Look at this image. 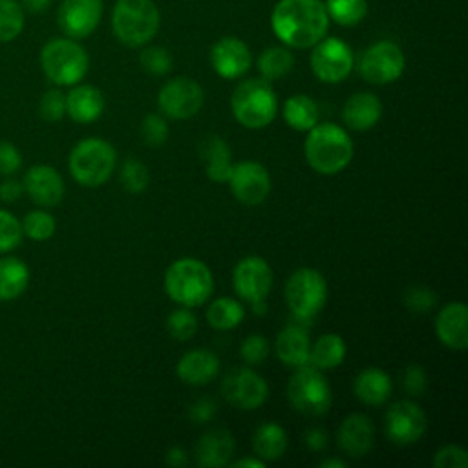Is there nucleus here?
I'll list each match as a JSON object with an SVG mask.
<instances>
[{
  "label": "nucleus",
  "instance_id": "f257e3e1",
  "mask_svg": "<svg viewBox=\"0 0 468 468\" xmlns=\"http://www.w3.org/2000/svg\"><path fill=\"white\" fill-rule=\"evenodd\" d=\"M271 27L287 48L307 49L327 35L329 16L322 0H280L271 13Z\"/></svg>",
  "mask_w": 468,
  "mask_h": 468
},
{
  "label": "nucleus",
  "instance_id": "f03ea898",
  "mask_svg": "<svg viewBox=\"0 0 468 468\" xmlns=\"http://www.w3.org/2000/svg\"><path fill=\"white\" fill-rule=\"evenodd\" d=\"M353 154L351 135L335 122H316L307 132L303 155L307 165L322 176L342 172L351 163Z\"/></svg>",
  "mask_w": 468,
  "mask_h": 468
},
{
  "label": "nucleus",
  "instance_id": "7ed1b4c3",
  "mask_svg": "<svg viewBox=\"0 0 468 468\" xmlns=\"http://www.w3.org/2000/svg\"><path fill=\"white\" fill-rule=\"evenodd\" d=\"M165 291L177 305L199 307L214 291V276L205 261L190 256L179 258L165 272Z\"/></svg>",
  "mask_w": 468,
  "mask_h": 468
},
{
  "label": "nucleus",
  "instance_id": "20e7f679",
  "mask_svg": "<svg viewBox=\"0 0 468 468\" xmlns=\"http://www.w3.org/2000/svg\"><path fill=\"white\" fill-rule=\"evenodd\" d=\"M230 110L241 126L260 130L274 121L278 112V97L269 80L261 77L245 79L232 91Z\"/></svg>",
  "mask_w": 468,
  "mask_h": 468
},
{
  "label": "nucleus",
  "instance_id": "39448f33",
  "mask_svg": "<svg viewBox=\"0 0 468 468\" xmlns=\"http://www.w3.org/2000/svg\"><path fill=\"white\" fill-rule=\"evenodd\" d=\"M161 26V15L154 0H117L112 11V31L128 48L148 44Z\"/></svg>",
  "mask_w": 468,
  "mask_h": 468
},
{
  "label": "nucleus",
  "instance_id": "423d86ee",
  "mask_svg": "<svg viewBox=\"0 0 468 468\" xmlns=\"http://www.w3.org/2000/svg\"><path fill=\"white\" fill-rule=\"evenodd\" d=\"M117 154L112 143L101 137H86L69 152L68 168L73 179L82 186H101L115 170Z\"/></svg>",
  "mask_w": 468,
  "mask_h": 468
},
{
  "label": "nucleus",
  "instance_id": "0eeeda50",
  "mask_svg": "<svg viewBox=\"0 0 468 468\" xmlns=\"http://www.w3.org/2000/svg\"><path fill=\"white\" fill-rule=\"evenodd\" d=\"M40 66L44 75L57 86L79 84L90 68L86 49L69 37L51 38L40 51Z\"/></svg>",
  "mask_w": 468,
  "mask_h": 468
},
{
  "label": "nucleus",
  "instance_id": "6e6552de",
  "mask_svg": "<svg viewBox=\"0 0 468 468\" xmlns=\"http://www.w3.org/2000/svg\"><path fill=\"white\" fill-rule=\"evenodd\" d=\"M283 296L289 311L298 322H311L325 305V278L313 267H300L287 278Z\"/></svg>",
  "mask_w": 468,
  "mask_h": 468
},
{
  "label": "nucleus",
  "instance_id": "1a4fd4ad",
  "mask_svg": "<svg viewBox=\"0 0 468 468\" xmlns=\"http://www.w3.org/2000/svg\"><path fill=\"white\" fill-rule=\"evenodd\" d=\"M287 399L298 413L320 417L329 411L333 391L324 373L318 367L305 364L294 367V373L287 382Z\"/></svg>",
  "mask_w": 468,
  "mask_h": 468
},
{
  "label": "nucleus",
  "instance_id": "9d476101",
  "mask_svg": "<svg viewBox=\"0 0 468 468\" xmlns=\"http://www.w3.org/2000/svg\"><path fill=\"white\" fill-rule=\"evenodd\" d=\"M406 68L402 49L391 40H378L371 44L358 57L356 69L360 77L369 84L395 82Z\"/></svg>",
  "mask_w": 468,
  "mask_h": 468
},
{
  "label": "nucleus",
  "instance_id": "9b49d317",
  "mask_svg": "<svg viewBox=\"0 0 468 468\" xmlns=\"http://www.w3.org/2000/svg\"><path fill=\"white\" fill-rule=\"evenodd\" d=\"M309 62L318 80L325 84H336L349 77L355 64V57L351 48L344 40L336 37H324L320 42L313 46Z\"/></svg>",
  "mask_w": 468,
  "mask_h": 468
},
{
  "label": "nucleus",
  "instance_id": "f8f14e48",
  "mask_svg": "<svg viewBox=\"0 0 468 468\" xmlns=\"http://www.w3.org/2000/svg\"><path fill=\"white\" fill-rule=\"evenodd\" d=\"M221 395L230 406L241 411H252L258 410L267 400L269 386L260 373L247 366H241L230 369L223 377Z\"/></svg>",
  "mask_w": 468,
  "mask_h": 468
},
{
  "label": "nucleus",
  "instance_id": "ddd939ff",
  "mask_svg": "<svg viewBox=\"0 0 468 468\" xmlns=\"http://www.w3.org/2000/svg\"><path fill=\"white\" fill-rule=\"evenodd\" d=\"M205 102L199 82L188 77H176L163 84L157 93V106L165 117L185 121L194 117Z\"/></svg>",
  "mask_w": 468,
  "mask_h": 468
},
{
  "label": "nucleus",
  "instance_id": "4468645a",
  "mask_svg": "<svg viewBox=\"0 0 468 468\" xmlns=\"http://www.w3.org/2000/svg\"><path fill=\"white\" fill-rule=\"evenodd\" d=\"M426 431V413L413 400L393 402L384 415V433L397 446L415 444Z\"/></svg>",
  "mask_w": 468,
  "mask_h": 468
},
{
  "label": "nucleus",
  "instance_id": "2eb2a0df",
  "mask_svg": "<svg viewBox=\"0 0 468 468\" xmlns=\"http://www.w3.org/2000/svg\"><path fill=\"white\" fill-rule=\"evenodd\" d=\"M232 285L250 305L265 302L272 289V269L261 256H245L232 271Z\"/></svg>",
  "mask_w": 468,
  "mask_h": 468
},
{
  "label": "nucleus",
  "instance_id": "dca6fc26",
  "mask_svg": "<svg viewBox=\"0 0 468 468\" xmlns=\"http://www.w3.org/2000/svg\"><path fill=\"white\" fill-rule=\"evenodd\" d=\"M227 185L239 203L256 207L263 203L271 192V176L258 161H239L232 165Z\"/></svg>",
  "mask_w": 468,
  "mask_h": 468
},
{
  "label": "nucleus",
  "instance_id": "f3484780",
  "mask_svg": "<svg viewBox=\"0 0 468 468\" xmlns=\"http://www.w3.org/2000/svg\"><path fill=\"white\" fill-rule=\"evenodd\" d=\"M102 7V0H62L57 11L60 31L73 40L90 37L101 22Z\"/></svg>",
  "mask_w": 468,
  "mask_h": 468
},
{
  "label": "nucleus",
  "instance_id": "a211bd4d",
  "mask_svg": "<svg viewBox=\"0 0 468 468\" xmlns=\"http://www.w3.org/2000/svg\"><path fill=\"white\" fill-rule=\"evenodd\" d=\"M210 64L212 69L221 79H238L243 77L250 64L252 55L249 46L238 37H223L210 48Z\"/></svg>",
  "mask_w": 468,
  "mask_h": 468
},
{
  "label": "nucleus",
  "instance_id": "6ab92c4d",
  "mask_svg": "<svg viewBox=\"0 0 468 468\" xmlns=\"http://www.w3.org/2000/svg\"><path fill=\"white\" fill-rule=\"evenodd\" d=\"M24 192L40 207H57L66 192L64 179L49 165H33L24 176Z\"/></svg>",
  "mask_w": 468,
  "mask_h": 468
},
{
  "label": "nucleus",
  "instance_id": "aec40b11",
  "mask_svg": "<svg viewBox=\"0 0 468 468\" xmlns=\"http://www.w3.org/2000/svg\"><path fill=\"white\" fill-rule=\"evenodd\" d=\"M437 338L453 351L468 347V307L464 302H450L435 318Z\"/></svg>",
  "mask_w": 468,
  "mask_h": 468
},
{
  "label": "nucleus",
  "instance_id": "412c9836",
  "mask_svg": "<svg viewBox=\"0 0 468 468\" xmlns=\"http://www.w3.org/2000/svg\"><path fill=\"white\" fill-rule=\"evenodd\" d=\"M336 442L349 457H364L375 442V426L366 413H349L338 426Z\"/></svg>",
  "mask_w": 468,
  "mask_h": 468
},
{
  "label": "nucleus",
  "instance_id": "4be33fe9",
  "mask_svg": "<svg viewBox=\"0 0 468 468\" xmlns=\"http://www.w3.org/2000/svg\"><path fill=\"white\" fill-rule=\"evenodd\" d=\"M236 442L227 428L207 430L196 444V463L203 468H221L232 459Z\"/></svg>",
  "mask_w": 468,
  "mask_h": 468
},
{
  "label": "nucleus",
  "instance_id": "5701e85b",
  "mask_svg": "<svg viewBox=\"0 0 468 468\" xmlns=\"http://www.w3.org/2000/svg\"><path fill=\"white\" fill-rule=\"evenodd\" d=\"M380 117H382V102L371 91L353 93L342 108L344 124L353 132L371 130L380 121Z\"/></svg>",
  "mask_w": 468,
  "mask_h": 468
},
{
  "label": "nucleus",
  "instance_id": "b1692460",
  "mask_svg": "<svg viewBox=\"0 0 468 468\" xmlns=\"http://www.w3.org/2000/svg\"><path fill=\"white\" fill-rule=\"evenodd\" d=\"M176 373L188 386H205L218 377L219 358L208 349H192L179 358Z\"/></svg>",
  "mask_w": 468,
  "mask_h": 468
},
{
  "label": "nucleus",
  "instance_id": "393cba45",
  "mask_svg": "<svg viewBox=\"0 0 468 468\" xmlns=\"http://www.w3.org/2000/svg\"><path fill=\"white\" fill-rule=\"evenodd\" d=\"M276 356L291 367H300L309 364V351H311V340L302 325V322L285 325L274 342Z\"/></svg>",
  "mask_w": 468,
  "mask_h": 468
},
{
  "label": "nucleus",
  "instance_id": "a878e982",
  "mask_svg": "<svg viewBox=\"0 0 468 468\" xmlns=\"http://www.w3.org/2000/svg\"><path fill=\"white\" fill-rule=\"evenodd\" d=\"M104 112V95L91 84H75L66 93V113L80 124L97 121Z\"/></svg>",
  "mask_w": 468,
  "mask_h": 468
},
{
  "label": "nucleus",
  "instance_id": "bb28decb",
  "mask_svg": "<svg viewBox=\"0 0 468 468\" xmlns=\"http://www.w3.org/2000/svg\"><path fill=\"white\" fill-rule=\"evenodd\" d=\"M391 377L380 367H364L353 380L355 397L367 406H380L391 397Z\"/></svg>",
  "mask_w": 468,
  "mask_h": 468
},
{
  "label": "nucleus",
  "instance_id": "cd10ccee",
  "mask_svg": "<svg viewBox=\"0 0 468 468\" xmlns=\"http://www.w3.org/2000/svg\"><path fill=\"white\" fill-rule=\"evenodd\" d=\"M201 159L205 161V170L208 179L216 183H227L232 170V155L225 139L219 135H208L199 146Z\"/></svg>",
  "mask_w": 468,
  "mask_h": 468
},
{
  "label": "nucleus",
  "instance_id": "c85d7f7f",
  "mask_svg": "<svg viewBox=\"0 0 468 468\" xmlns=\"http://www.w3.org/2000/svg\"><path fill=\"white\" fill-rule=\"evenodd\" d=\"M287 431L278 422H263L252 433V448L261 461H278L287 452Z\"/></svg>",
  "mask_w": 468,
  "mask_h": 468
},
{
  "label": "nucleus",
  "instance_id": "c756f323",
  "mask_svg": "<svg viewBox=\"0 0 468 468\" xmlns=\"http://www.w3.org/2000/svg\"><path fill=\"white\" fill-rule=\"evenodd\" d=\"M346 342L336 333H325L316 338L314 344H311L309 351V364L318 367L320 371L335 369L338 367L346 358Z\"/></svg>",
  "mask_w": 468,
  "mask_h": 468
},
{
  "label": "nucleus",
  "instance_id": "7c9ffc66",
  "mask_svg": "<svg viewBox=\"0 0 468 468\" xmlns=\"http://www.w3.org/2000/svg\"><path fill=\"white\" fill-rule=\"evenodd\" d=\"M29 283L27 265L15 258H0V302H9L18 298Z\"/></svg>",
  "mask_w": 468,
  "mask_h": 468
},
{
  "label": "nucleus",
  "instance_id": "2f4dec72",
  "mask_svg": "<svg viewBox=\"0 0 468 468\" xmlns=\"http://www.w3.org/2000/svg\"><path fill=\"white\" fill-rule=\"evenodd\" d=\"M282 113L285 122L298 132H309L318 122V117H320L316 102L303 93L289 97L283 102Z\"/></svg>",
  "mask_w": 468,
  "mask_h": 468
},
{
  "label": "nucleus",
  "instance_id": "473e14b6",
  "mask_svg": "<svg viewBox=\"0 0 468 468\" xmlns=\"http://www.w3.org/2000/svg\"><path fill=\"white\" fill-rule=\"evenodd\" d=\"M243 318L245 307L230 296H219L207 307V322L212 329L218 331H230L238 327Z\"/></svg>",
  "mask_w": 468,
  "mask_h": 468
},
{
  "label": "nucleus",
  "instance_id": "72a5a7b5",
  "mask_svg": "<svg viewBox=\"0 0 468 468\" xmlns=\"http://www.w3.org/2000/svg\"><path fill=\"white\" fill-rule=\"evenodd\" d=\"M256 66H258L261 79L272 82V80H278V79H283L285 75H289V71L294 66V57L283 46H271L258 55Z\"/></svg>",
  "mask_w": 468,
  "mask_h": 468
},
{
  "label": "nucleus",
  "instance_id": "f704fd0d",
  "mask_svg": "<svg viewBox=\"0 0 468 468\" xmlns=\"http://www.w3.org/2000/svg\"><path fill=\"white\" fill-rule=\"evenodd\" d=\"M324 5L329 20L342 27H353L367 15V0H325Z\"/></svg>",
  "mask_w": 468,
  "mask_h": 468
},
{
  "label": "nucleus",
  "instance_id": "c9c22d12",
  "mask_svg": "<svg viewBox=\"0 0 468 468\" xmlns=\"http://www.w3.org/2000/svg\"><path fill=\"white\" fill-rule=\"evenodd\" d=\"M20 225H22L24 236H27L33 241L49 239L55 234V229H57L55 218L49 212L42 210V208L27 212L24 216V219L20 221Z\"/></svg>",
  "mask_w": 468,
  "mask_h": 468
},
{
  "label": "nucleus",
  "instance_id": "e433bc0d",
  "mask_svg": "<svg viewBox=\"0 0 468 468\" xmlns=\"http://www.w3.org/2000/svg\"><path fill=\"white\" fill-rule=\"evenodd\" d=\"M24 29V9L16 0H0V42L15 40Z\"/></svg>",
  "mask_w": 468,
  "mask_h": 468
},
{
  "label": "nucleus",
  "instance_id": "4c0bfd02",
  "mask_svg": "<svg viewBox=\"0 0 468 468\" xmlns=\"http://www.w3.org/2000/svg\"><path fill=\"white\" fill-rule=\"evenodd\" d=\"M166 331L176 340H190L197 331V318L190 307H177L166 318Z\"/></svg>",
  "mask_w": 468,
  "mask_h": 468
},
{
  "label": "nucleus",
  "instance_id": "58836bf2",
  "mask_svg": "<svg viewBox=\"0 0 468 468\" xmlns=\"http://www.w3.org/2000/svg\"><path fill=\"white\" fill-rule=\"evenodd\" d=\"M121 183L132 194H141L150 183V170L139 159H126L121 166Z\"/></svg>",
  "mask_w": 468,
  "mask_h": 468
},
{
  "label": "nucleus",
  "instance_id": "ea45409f",
  "mask_svg": "<svg viewBox=\"0 0 468 468\" xmlns=\"http://www.w3.org/2000/svg\"><path fill=\"white\" fill-rule=\"evenodd\" d=\"M24 232L20 219L5 208H0V252L15 250L22 243Z\"/></svg>",
  "mask_w": 468,
  "mask_h": 468
},
{
  "label": "nucleus",
  "instance_id": "a19ab883",
  "mask_svg": "<svg viewBox=\"0 0 468 468\" xmlns=\"http://www.w3.org/2000/svg\"><path fill=\"white\" fill-rule=\"evenodd\" d=\"M141 68L150 75H166L172 69V55L161 46L144 48L139 55Z\"/></svg>",
  "mask_w": 468,
  "mask_h": 468
},
{
  "label": "nucleus",
  "instance_id": "79ce46f5",
  "mask_svg": "<svg viewBox=\"0 0 468 468\" xmlns=\"http://www.w3.org/2000/svg\"><path fill=\"white\" fill-rule=\"evenodd\" d=\"M141 139L150 148H159L168 139V124L161 113H148L141 122Z\"/></svg>",
  "mask_w": 468,
  "mask_h": 468
},
{
  "label": "nucleus",
  "instance_id": "37998d69",
  "mask_svg": "<svg viewBox=\"0 0 468 468\" xmlns=\"http://www.w3.org/2000/svg\"><path fill=\"white\" fill-rule=\"evenodd\" d=\"M38 113L48 122H57L66 113V93H62L58 88L48 90L38 102Z\"/></svg>",
  "mask_w": 468,
  "mask_h": 468
},
{
  "label": "nucleus",
  "instance_id": "c03bdc74",
  "mask_svg": "<svg viewBox=\"0 0 468 468\" xmlns=\"http://www.w3.org/2000/svg\"><path fill=\"white\" fill-rule=\"evenodd\" d=\"M269 342L261 335H250L239 346V356L247 366L261 364L269 356Z\"/></svg>",
  "mask_w": 468,
  "mask_h": 468
},
{
  "label": "nucleus",
  "instance_id": "a18cd8bd",
  "mask_svg": "<svg viewBox=\"0 0 468 468\" xmlns=\"http://www.w3.org/2000/svg\"><path fill=\"white\" fill-rule=\"evenodd\" d=\"M431 464L435 468H466L468 453L459 444H446L435 452Z\"/></svg>",
  "mask_w": 468,
  "mask_h": 468
},
{
  "label": "nucleus",
  "instance_id": "49530a36",
  "mask_svg": "<svg viewBox=\"0 0 468 468\" xmlns=\"http://www.w3.org/2000/svg\"><path fill=\"white\" fill-rule=\"evenodd\" d=\"M435 303H437L435 292H433L431 289L424 287V285L410 287V289L404 292V305H406L410 311H415V313H428Z\"/></svg>",
  "mask_w": 468,
  "mask_h": 468
},
{
  "label": "nucleus",
  "instance_id": "de8ad7c7",
  "mask_svg": "<svg viewBox=\"0 0 468 468\" xmlns=\"http://www.w3.org/2000/svg\"><path fill=\"white\" fill-rule=\"evenodd\" d=\"M404 391L410 397H420L428 388V375L419 364H410L402 377Z\"/></svg>",
  "mask_w": 468,
  "mask_h": 468
},
{
  "label": "nucleus",
  "instance_id": "09e8293b",
  "mask_svg": "<svg viewBox=\"0 0 468 468\" xmlns=\"http://www.w3.org/2000/svg\"><path fill=\"white\" fill-rule=\"evenodd\" d=\"M22 166L18 148L9 141H0V176H13Z\"/></svg>",
  "mask_w": 468,
  "mask_h": 468
},
{
  "label": "nucleus",
  "instance_id": "8fccbe9b",
  "mask_svg": "<svg viewBox=\"0 0 468 468\" xmlns=\"http://www.w3.org/2000/svg\"><path fill=\"white\" fill-rule=\"evenodd\" d=\"M216 402L210 397H201L196 402L190 404L188 408V419L194 420L196 424H203V422H210L216 415Z\"/></svg>",
  "mask_w": 468,
  "mask_h": 468
},
{
  "label": "nucleus",
  "instance_id": "3c124183",
  "mask_svg": "<svg viewBox=\"0 0 468 468\" xmlns=\"http://www.w3.org/2000/svg\"><path fill=\"white\" fill-rule=\"evenodd\" d=\"M24 194V185L15 177H7L0 183V199L4 203H15Z\"/></svg>",
  "mask_w": 468,
  "mask_h": 468
},
{
  "label": "nucleus",
  "instance_id": "603ef678",
  "mask_svg": "<svg viewBox=\"0 0 468 468\" xmlns=\"http://www.w3.org/2000/svg\"><path fill=\"white\" fill-rule=\"evenodd\" d=\"M303 441H305V444L311 450L320 452V450H324L327 446V433L324 430H320V428H311V430L305 431Z\"/></svg>",
  "mask_w": 468,
  "mask_h": 468
},
{
  "label": "nucleus",
  "instance_id": "864d4df0",
  "mask_svg": "<svg viewBox=\"0 0 468 468\" xmlns=\"http://www.w3.org/2000/svg\"><path fill=\"white\" fill-rule=\"evenodd\" d=\"M165 461H166L168 466L181 468V466H185L188 463V455H186V452L181 446H172V448L166 450Z\"/></svg>",
  "mask_w": 468,
  "mask_h": 468
},
{
  "label": "nucleus",
  "instance_id": "5fc2aeb1",
  "mask_svg": "<svg viewBox=\"0 0 468 468\" xmlns=\"http://www.w3.org/2000/svg\"><path fill=\"white\" fill-rule=\"evenodd\" d=\"M20 5L29 13H44L51 5V0H22Z\"/></svg>",
  "mask_w": 468,
  "mask_h": 468
},
{
  "label": "nucleus",
  "instance_id": "6e6d98bb",
  "mask_svg": "<svg viewBox=\"0 0 468 468\" xmlns=\"http://www.w3.org/2000/svg\"><path fill=\"white\" fill-rule=\"evenodd\" d=\"M232 466H238V468H249V466H252V468H265V461H261L260 457L258 459H254V457H241V459L234 461Z\"/></svg>",
  "mask_w": 468,
  "mask_h": 468
},
{
  "label": "nucleus",
  "instance_id": "4d7b16f0",
  "mask_svg": "<svg viewBox=\"0 0 468 468\" xmlns=\"http://www.w3.org/2000/svg\"><path fill=\"white\" fill-rule=\"evenodd\" d=\"M320 468H346V461L336 459V457H331V459L322 461V463H320Z\"/></svg>",
  "mask_w": 468,
  "mask_h": 468
}]
</instances>
